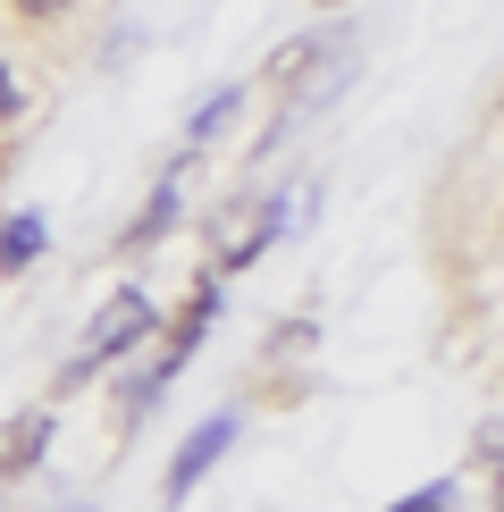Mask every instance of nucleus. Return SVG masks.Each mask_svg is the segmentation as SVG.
Listing matches in <instances>:
<instances>
[{"mask_svg":"<svg viewBox=\"0 0 504 512\" xmlns=\"http://www.w3.org/2000/svg\"><path fill=\"white\" fill-rule=\"evenodd\" d=\"M311 345H320V319H278V328H269V361H286V353H311Z\"/></svg>","mask_w":504,"mask_h":512,"instance_id":"obj_10","label":"nucleus"},{"mask_svg":"<svg viewBox=\"0 0 504 512\" xmlns=\"http://www.w3.org/2000/svg\"><path fill=\"white\" fill-rule=\"evenodd\" d=\"M9 9H17V17H26V26H51V17H68V9H76V0H9Z\"/></svg>","mask_w":504,"mask_h":512,"instance_id":"obj_13","label":"nucleus"},{"mask_svg":"<svg viewBox=\"0 0 504 512\" xmlns=\"http://www.w3.org/2000/svg\"><path fill=\"white\" fill-rule=\"evenodd\" d=\"M387 512H454V479H429V487H412V496H395Z\"/></svg>","mask_w":504,"mask_h":512,"instance_id":"obj_11","label":"nucleus"},{"mask_svg":"<svg viewBox=\"0 0 504 512\" xmlns=\"http://www.w3.org/2000/svg\"><path fill=\"white\" fill-rule=\"evenodd\" d=\"M278 236H286V194H269V202H261V219H252L244 236H227V244H219V261H210V269H219V277H244V269L261 261L269 244H278Z\"/></svg>","mask_w":504,"mask_h":512,"instance_id":"obj_7","label":"nucleus"},{"mask_svg":"<svg viewBox=\"0 0 504 512\" xmlns=\"http://www.w3.org/2000/svg\"><path fill=\"white\" fill-rule=\"evenodd\" d=\"M219 286H227V277H219V269H202L194 286H185V303H177V328H160V345H152V370L168 378V387H177V378H185V361L202 353V336L219 328Z\"/></svg>","mask_w":504,"mask_h":512,"instance_id":"obj_3","label":"nucleus"},{"mask_svg":"<svg viewBox=\"0 0 504 512\" xmlns=\"http://www.w3.org/2000/svg\"><path fill=\"white\" fill-rule=\"evenodd\" d=\"M185 168H194V152H177V160H168V177L143 194V210L126 219V236H118V261H143V252H152L168 227H177V177H185Z\"/></svg>","mask_w":504,"mask_h":512,"instance_id":"obj_5","label":"nucleus"},{"mask_svg":"<svg viewBox=\"0 0 504 512\" xmlns=\"http://www.w3.org/2000/svg\"><path fill=\"white\" fill-rule=\"evenodd\" d=\"M42 252H51V219L42 210H9L0 219V277H26Z\"/></svg>","mask_w":504,"mask_h":512,"instance_id":"obj_8","label":"nucleus"},{"mask_svg":"<svg viewBox=\"0 0 504 512\" xmlns=\"http://www.w3.org/2000/svg\"><path fill=\"white\" fill-rule=\"evenodd\" d=\"M336 59H353V26H320V34H303V42H286V51L269 59L261 76H269V84H286V93L303 101V84H311V76H328Z\"/></svg>","mask_w":504,"mask_h":512,"instance_id":"obj_4","label":"nucleus"},{"mask_svg":"<svg viewBox=\"0 0 504 512\" xmlns=\"http://www.w3.org/2000/svg\"><path fill=\"white\" fill-rule=\"evenodd\" d=\"M236 437H244V420H236V412H210V420H194V429H185V445L168 454V471H160V504L177 512V504L194 496V487H202L210 471H219V454H227Z\"/></svg>","mask_w":504,"mask_h":512,"instance_id":"obj_2","label":"nucleus"},{"mask_svg":"<svg viewBox=\"0 0 504 512\" xmlns=\"http://www.w3.org/2000/svg\"><path fill=\"white\" fill-rule=\"evenodd\" d=\"M17 118H26V84L0 68V126H17Z\"/></svg>","mask_w":504,"mask_h":512,"instance_id":"obj_14","label":"nucleus"},{"mask_svg":"<svg viewBox=\"0 0 504 512\" xmlns=\"http://www.w3.org/2000/svg\"><path fill=\"white\" fill-rule=\"evenodd\" d=\"M152 328H160V303H152V294H143V286H118L110 303L93 311V328H84V345H76L68 361H59L51 395H76V387H93V378L110 370L118 353H135V345H143V336H152Z\"/></svg>","mask_w":504,"mask_h":512,"instance_id":"obj_1","label":"nucleus"},{"mask_svg":"<svg viewBox=\"0 0 504 512\" xmlns=\"http://www.w3.org/2000/svg\"><path fill=\"white\" fill-rule=\"evenodd\" d=\"M488 504H496V512H504V471H488Z\"/></svg>","mask_w":504,"mask_h":512,"instance_id":"obj_15","label":"nucleus"},{"mask_svg":"<svg viewBox=\"0 0 504 512\" xmlns=\"http://www.w3.org/2000/svg\"><path fill=\"white\" fill-rule=\"evenodd\" d=\"M471 462H479V471H504V420H479V437H471Z\"/></svg>","mask_w":504,"mask_h":512,"instance_id":"obj_12","label":"nucleus"},{"mask_svg":"<svg viewBox=\"0 0 504 512\" xmlns=\"http://www.w3.org/2000/svg\"><path fill=\"white\" fill-rule=\"evenodd\" d=\"M311 9H345V0H311Z\"/></svg>","mask_w":504,"mask_h":512,"instance_id":"obj_16","label":"nucleus"},{"mask_svg":"<svg viewBox=\"0 0 504 512\" xmlns=\"http://www.w3.org/2000/svg\"><path fill=\"white\" fill-rule=\"evenodd\" d=\"M244 101H252V84L236 76V84H219V93H202V110L185 118V152H202V143H219L227 126L244 118Z\"/></svg>","mask_w":504,"mask_h":512,"instance_id":"obj_9","label":"nucleus"},{"mask_svg":"<svg viewBox=\"0 0 504 512\" xmlns=\"http://www.w3.org/2000/svg\"><path fill=\"white\" fill-rule=\"evenodd\" d=\"M42 454H51V412H9L0 420V487H26L42 471Z\"/></svg>","mask_w":504,"mask_h":512,"instance_id":"obj_6","label":"nucleus"}]
</instances>
